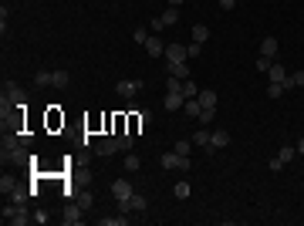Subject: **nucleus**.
Wrapping results in <instances>:
<instances>
[{"instance_id":"obj_10","label":"nucleus","mask_w":304,"mask_h":226,"mask_svg":"<svg viewBox=\"0 0 304 226\" xmlns=\"http://www.w3.org/2000/svg\"><path fill=\"white\" fill-rule=\"evenodd\" d=\"M169 112H183V105H186V95L183 91H166V102H162Z\"/></svg>"},{"instance_id":"obj_36","label":"nucleus","mask_w":304,"mask_h":226,"mask_svg":"<svg viewBox=\"0 0 304 226\" xmlns=\"http://www.w3.org/2000/svg\"><path fill=\"white\" fill-rule=\"evenodd\" d=\"M294 148H297V156H304V135L297 138V145H294Z\"/></svg>"},{"instance_id":"obj_29","label":"nucleus","mask_w":304,"mask_h":226,"mask_svg":"<svg viewBox=\"0 0 304 226\" xmlns=\"http://www.w3.org/2000/svg\"><path fill=\"white\" fill-rule=\"evenodd\" d=\"M51 78H54V71H37L34 74V85H51Z\"/></svg>"},{"instance_id":"obj_33","label":"nucleus","mask_w":304,"mask_h":226,"mask_svg":"<svg viewBox=\"0 0 304 226\" xmlns=\"http://www.w3.org/2000/svg\"><path fill=\"white\" fill-rule=\"evenodd\" d=\"M270 64H274L270 57H257V71H260V74H267V68H270Z\"/></svg>"},{"instance_id":"obj_28","label":"nucleus","mask_w":304,"mask_h":226,"mask_svg":"<svg viewBox=\"0 0 304 226\" xmlns=\"http://www.w3.org/2000/svg\"><path fill=\"white\" fill-rule=\"evenodd\" d=\"M172 152H179V156H190V152H193V138H179Z\"/></svg>"},{"instance_id":"obj_30","label":"nucleus","mask_w":304,"mask_h":226,"mask_svg":"<svg viewBox=\"0 0 304 226\" xmlns=\"http://www.w3.org/2000/svg\"><path fill=\"white\" fill-rule=\"evenodd\" d=\"M267 95H270V98H281V95H284V85L270 81V85H267Z\"/></svg>"},{"instance_id":"obj_31","label":"nucleus","mask_w":304,"mask_h":226,"mask_svg":"<svg viewBox=\"0 0 304 226\" xmlns=\"http://www.w3.org/2000/svg\"><path fill=\"white\" fill-rule=\"evenodd\" d=\"M0 189H4V196H7V192H14V189H17V182H14L11 176H4V179H0Z\"/></svg>"},{"instance_id":"obj_6","label":"nucleus","mask_w":304,"mask_h":226,"mask_svg":"<svg viewBox=\"0 0 304 226\" xmlns=\"http://www.w3.org/2000/svg\"><path fill=\"white\" fill-rule=\"evenodd\" d=\"M132 182L129 179H115L112 182V196H115V203H125V199H129V196H132Z\"/></svg>"},{"instance_id":"obj_11","label":"nucleus","mask_w":304,"mask_h":226,"mask_svg":"<svg viewBox=\"0 0 304 226\" xmlns=\"http://www.w3.org/2000/svg\"><path fill=\"white\" fill-rule=\"evenodd\" d=\"M95 152H98V156H112V152H118V138L115 135L98 138V142H95Z\"/></svg>"},{"instance_id":"obj_18","label":"nucleus","mask_w":304,"mask_h":226,"mask_svg":"<svg viewBox=\"0 0 304 226\" xmlns=\"http://www.w3.org/2000/svg\"><path fill=\"white\" fill-rule=\"evenodd\" d=\"M183 112L190 115V118H200V112H203L200 98H186V105H183Z\"/></svg>"},{"instance_id":"obj_22","label":"nucleus","mask_w":304,"mask_h":226,"mask_svg":"<svg viewBox=\"0 0 304 226\" xmlns=\"http://www.w3.org/2000/svg\"><path fill=\"white\" fill-rule=\"evenodd\" d=\"M172 192H176V199H190L193 186H190V182H176V186H172Z\"/></svg>"},{"instance_id":"obj_16","label":"nucleus","mask_w":304,"mask_h":226,"mask_svg":"<svg viewBox=\"0 0 304 226\" xmlns=\"http://www.w3.org/2000/svg\"><path fill=\"white\" fill-rule=\"evenodd\" d=\"M267 78H270V81H277V85H284V78H287V68H284L281 61H277V64H270V68H267Z\"/></svg>"},{"instance_id":"obj_21","label":"nucleus","mask_w":304,"mask_h":226,"mask_svg":"<svg viewBox=\"0 0 304 226\" xmlns=\"http://www.w3.org/2000/svg\"><path fill=\"white\" fill-rule=\"evenodd\" d=\"M210 135H213V132H206V128H200V132H196V135H190V138H193V145L206 148V145H210Z\"/></svg>"},{"instance_id":"obj_17","label":"nucleus","mask_w":304,"mask_h":226,"mask_svg":"<svg viewBox=\"0 0 304 226\" xmlns=\"http://www.w3.org/2000/svg\"><path fill=\"white\" fill-rule=\"evenodd\" d=\"M196 98H200V105H203V108H216V91L200 88V95H196Z\"/></svg>"},{"instance_id":"obj_26","label":"nucleus","mask_w":304,"mask_h":226,"mask_svg":"<svg viewBox=\"0 0 304 226\" xmlns=\"http://www.w3.org/2000/svg\"><path fill=\"white\" fill-rule=\"evenodd\" d=\"M183 95H186V98H196V95H200V88H196V81H190V78H186V81H183Z\"/></svg>"},{"instance_id":"obj_5","label":"nucleus","mask_w":304,"mask_h":226,"mask_svg":"<svg viewBox=\"0 0 304 226\" xmlns=\"http://www.w3.org/2000/svg\"><path fill=\"white\" fill-rule=\"evenodd\" d=\"M81 213H85V209H81V206L75 203V199H71V203L65 206V213H61V223H68V226H78L81 219H85V216H81Z\"/></svg>"},{"instance_id":"obj_25","label":"nucleus","mask_w":304,"mask_h":226,"mask_svg":"<svg viewBox=\"0 0 304 226\" xmlns=\"http://www.w3.org/2000/svg\"><path fill=\"white\" fill-rule=\"evenodd\" d=\"M149 37H152V34H149L146 27H135V31H132V41H135V44H142V47H146Z\"/></svg>"},{"instance_id":"obj_2","label":"nucleus","mask_w":304,"mask_h":226,"mask_svg":"<svg viewBox=\"0 0 304 226\" xmlns=\"http://www.w3.org/2000/svg\"><path fill=\"white\" fill-rule=\"evenodd\" d=\"M4 223H14V226H27L31 223V216H27V209H24V203H14V206H4Z\"/></svg>"},{"instance_id":"obj_32","label":"nucleus","mask_w":304,"mask_h":226,"mask_svg":"<svg viewBox=\"0 0 304 226\" xmlns=\"http://www.w3.org/2000/svg\"><path fill=\"white\" fill-rule=\"evenodd\" d=\"M31 192H34V189H31ZM31 192H27V189H14L11 199H14V203H27V196H31Z\"/></svg>"},{"instance_id":"obj_20","label":"nucleus","mask_w":304,"mask_h":226,"mask_svg":"<svg viewBox=\"0 0 304 226\" xmlns=\"http://www.w3.org/2000/svg\"><path fill=\"white\" fill-rule=\"evenodd\" d=\"M159 17H162V24H166V27H176V24H179V7H169V11L159 14Z\"/></svg>"},{"instance_id":"obj_12","label":"nucleus","mask_w":304,"mask_h":226,"mask_svg":"<svg viewBox=\"0 0 304 226\" xmlns=\"http://www.w3.org/2000/svg\"><path fill=\"white\" fill-rule=\"evenodd\" d=\"M166 61H190V51H186V44H169V47H166Z\"/></svg>"},{"instance_id":"obj_7","label":"nucleus","mask_w":304,"mask_h":226,"mask_svg":"<svg viewBox=\"0 0 304 226\" xmlns=\"http://www.w3.org/2000/svg\"><path fill=\"white\" fill-rule=\"evenodd\" d=\"M226 145H230V135H226V132H213V135H210V145L203 148V152H206V156H216V152L226 148Z\"/></svg>"},{"instance_id":"obj_9","label":"nucleus","mask_w":304,"mask_h":226,"mask_svg":"<svg viewBox=\"0 0 304 226\" xmlns=\"http://www.w3.org/2000/svg\"><path fill=\"white\" fill-rule=\"evenodd\" d=\"M139 88H142V81H115V91H118L122 98H129V102L135 98V91Z\"/></svg>"},{"instance_id":"obj_3","label":"nucleus","mask_w":304,"mask_h":226,"mask_svg":"<svg viewBox=\"0 0 304 226\" xmlns=\"http://www.w3.org/2000/svg\"><path fill=\"white\" fill-rule=\"evenodd\" d=\"M149 209V199L142 196V192H132L125 203H118V213H125V216H132V213H146Z\"/></svg>"},{"instance_id":"obj_13","label":"nucleus","mask_w":304,"mask_h":226,"mask_svg":"<svg viewBox=\"0 0 304 226\" xmlns=\"http://www.w3.org/2000/svg\"><path fill=\"white\" fill-rule=\"evenodd\" d=\"M146 54H149V57H162V54H166V44H162V41L152 34V37L146 41Z\"/></svg>"},{"instance_id":"obj_4","label":"nucleus","mask_w":304,"mask_h":226,"mask_svg":"<svg viewBox=\"0 0 304 226\" xmlns=\"http://www.w3.org/2000/svg\"><path fill=\"white\" fill-rule=\"evenodd\" d=\"M294 156H297V148H294V145H284L281 152H277V159H270V162H267V166H270V172H281V169L287 166V162H291Z\"/></svg>"},{"instance_id":"obj_15","label":"nucleus","mask_w":304,"mask_h":226,"mask_svg":"<svg viewBox=\"0 0 304 226\" xmlns=\"http://www.w3.org/2000/svg\"><path fill=\"white\" fill-rule=\"evenodd\" d=\"M75 203H78L81 209H91V206H95V192H91V189H81V192H75Z\"/></svg>"},{"instance_id":"obj_35","label":"nucleus","mask_w":304,"mask_h":226,"mask_svg":"<svg viewBox=\"0 0 304 226\" xmlns=\"http://www.w3.org/2000/svg\"><path fill=\"white\" fill-rule=\"evenodd\" d=\"M236 7V0H220V11H233Z\"/></svg>"},{"instance_id":"obj_14","label":"nucleus","mask_w":304,"mask_h":226,"mask_svg":"<svg viewBox=\"0 0 304 226\" xmlns=\"http://www.w3.org/2000/svg\"><path fill=\"white\" fill-rule=\"evenodd\" d=\"M260 57H270V61L277 57V37H264L260 41Z\"/></svg>"},{"instance_id":"obj_24","label":"nucleus","mask_w":304,"mask_h":226,"mask_svg":"<svg viewBox=\"0 0 304 226\" xmlns=\"http://www.w3.org/2000/svg\"><path fill=\"white\" fill-rule=\"evenodd\" d=\"M68 81H71V78H68V71H65V68H57V71H54V78H51V85H54V88H65Z\"/></svg>"},{"instance_id":"obj_1","label":"nucleus","mask_w":304,"mask_h":226,"mask_svg":"<svg viewBox=\"0 0 304 226\" xmlns=\"http://www.w3.org/2000/svg\"><path fill=\"white\" fill-rule=\"evenodd\" d=\"M159 166L162 169H179V172H190L193 169V162H190V156H179V152H162L159 156Z\"/></svg>"},{"instance_id":"obj_8","label":"nucleus","mask_w":304,"mask_h":226,"mask_svg":"<svg viewBox=\"0 0 304 226\" xmlns=\"http://www.w3.org/2000/svg\"><path fill=\"white\" fill-rule=\"evenodd\" d=\"M166 74H169V78L186 81V78H190V64H186V61H166Z\"/></svg>"},{"instance_id":"obj_34","label":"nucleus","mask_w":304,"mask_h":226,"mask_svg":"<svg viewBox=\"0 0 304 226\" xmlns=\"http://www.w3.org/2000/svg\"><path fill=\"white\" fill-rule=\"evenodd\" d=\"M213 112H216V108H203V112H200V122L210 125V122H213Z\"/></svg>"},{"instance_id":"obj_23","label":"nucleus","mask_w":304,"mask_h":226,"mask_svg":"<svg viewBox=\"0 0 304 226\" xmlns=\"http://www.w3.org/2000/svg\"><path fill=\"white\" fill-rule=\"evenodd\" d=\"M118 152H129V148H132V132H118Z\"/></svg>"},{"instance_id":"obj_37","label":"nucleus","mask_w":304,"mask_h":226,"mask_svg":"<svg viewBox=\"0 0 304 226\" xmlns=\"http://www.w3.org/2000/svg\"><path fill=\"white\" fill-rule=\"evenodd\" d=\"M179 4H183V0H169V7H179Z\"/></svg>"},{"instance_id":"obj_19","label":"nucleus","mask_w":304,"mask_h":226,"mask_svg":"<svg viewBox=\"0 0 304 226\" xmlns=\"http://www.w3.org/2000/svg\"><path fill=\"white\" fill-rule=\"evenodd\" d=\"M193 41H196V44H206V41H210V27H206V24H196V27H193Z\"/></svg>"},{"instance_id":"obj_27","label":"nucleus","mask_w":304,"mask_h":226,"mask_svg":"<svg viewBox=\"0 0 304 226\" xmlns=\"http://www.w3.org/2000/svg\"><path fill=\"white\" fill-rule=\"evenodd\" d=\"M125 169L129 172H139V166H142V162H139V156H132V152H125V162H122Z\"/></svg>"}]
</instances>
